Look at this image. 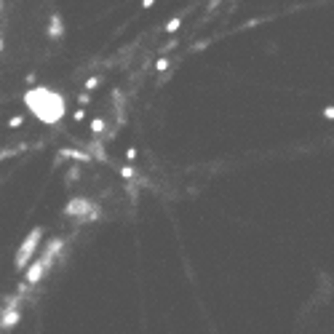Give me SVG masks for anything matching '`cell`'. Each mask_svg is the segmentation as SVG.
Listing matches in <instances>:
<instances>
[{
    "label": "cell",
    "mask_w": 334,
    "mask_h": 334,
    "mask_svg": "<svg viewBox=\"0 0 334 334\" xmlns=\"http://www.w3.org/2000/svg\"><path fill=\"white\" fill-rule=\"evenodd\" d=\"M99 86V78H88V80H86V91H94Z\"/></svg>",
    "instance_id": "7"
},
{
    "label": "cell",
    "mask_w": 334,
    "mask_h": 334,
    "mask_svg": "<svg viewBox=\"0 0 334 334\" xmlns=\"http://www.w3.org/2000/svg\"><path fill=\"white\" fill-rule=\"evenodd\" d=\"M16 321H19V310H11L8 316H3V329H11Z\"/></svg>",
    "instance_id": "3"
},
{
    "label": "cell",
    "mask_w": 334,
    "mask_h": 334,
    "mask_svg": "<svg viewBox=\"0 0 334 334\" xmlns=\"http://www.w3.org/2000/svg\"><path fill=\"white\" fill-rule=\"evenodd\" d=\"M324 118H329V120H334V107H326V110H324Z\"/></svg>",
    "instance_id": "10"
},
{
    "label": "cell",
    "mask_w": 334,
    "mask_h": 334,
    "mask_svg": "<svg viewBox=\"0 0 334 334\" xmlns=\"http://www.w3.org/2000/svg\"><path fill=\"white\" fill-rule=\"evenodd\" d=\"M152 3H155V0H142V8H150Z\"/></svg>",
    "instance_id": "13"
},
{
    "label": "cell",
    "mask_w": 334,
    "mask_h": 334,
    "mask_svg": "<svg viewBox=\"0 0 334 334\" xmlns=\"http://www.w3.org/2000/svg\"><path fill=\"white\" fill-rule=\"evenodd\" d=\"M136 155H139V152L134 150V147H128V150H126V160H128V163H134V160H136Z\"/></svg>",
    "instance_id": "8"
},
{
    "label": "cell",
    "mask_w": 334,
    "mask_h": 334,
    "mask_svg": "<svg viewBox=\"0 0 334 334\" xmlns=\"http://www.w3.org/2000/svg\"><path fill=\"white\" fill-rule=\"evenodd\" d=\"M40 240H43V228H35L30 236L22 240V246H19V252H16V257H14V265H16V270H24L30 265V260H32V254L38 252V246H40Z\"/></svg>",
    "instance_id": "2"
},
{
    "label": "cell",
    "mask_w": 334,
    "mask_h": 334,
    "mask_svg": "<svg viewBox=\"0 0 334 334\" xmlns=\"http://www.w3.org/2000/svg\"><path fill=\"white\" fill-rule=\"evenodd\" d=\"M180 27H182V19H180V16H176V19H168V22H166V30H163V32L172 35V32H176Z\"/></svg>",
    "instance_id": "5"
},
{
    "label": "cell",
    "mask_w": 334,
    "mask_h": 334,
    "mask_svg": "<svg viewBox=\"0 0 334 334\" xmlns=\"http://www.w3.org/2000/svg\"><path fill=\"white\" fill-rule=\"evenodd\" d=\"M24 102H27V107L38 115V118L46 120V123H51V126L64 118V102H62V96L56 94V91L32 88V91H27Z\"/></svg>",
    "instance_id": "1"
},
{
    "label": "cell",
    "mask_w": 334,
    "mask_h": 334,
    "mask_svg": "<svg viewBox=\"0 0 334 334\" xmlns=\"http://www.w3.org/2000/svg\"><path fill=\"white\" fill-rule=\"evenodd\" d=\"M22 120H24V118H22V115H16V118H11L8 126H11V128H16V126H22Z\"/></svg>",
    "instance_id": "9"
},
{
    "label": "cell",
    "mask_w": 334,
    "mask_h": 334,
    "mask_svg": "<svg viewBox=\"0 0 334 334\" xmlns=\"http://www.w3.org/2000/svg\"><path fill=\"white\" fill-rule=\"evenodd\" d=\"M155 67H158V72H163V70L168 67V59H160V62H158V64H155Z\"/></svg>",
    "instance_id": "11"
},
{
    "label": "cell",
    "mask_w": 334,
    "mask_h": 334,
    "mask_svg": "<svg viewBox=\"0 0 334 334\" xmlns=\"http://www.w3.org/2000/svg\"><path fill=\"white\" fill-rule=\"evenodd\" d=\"M83 115H86L83 110H75V112H72V118H75V120H83Z\"/></svg>",
    "instance_id": "12"
},
{
    "label": "cell",
    "mask_w": 334,
    "mask_h": 334,
    "mask_svg": "<svg viewBox=\"0 0 334 334\" xmlns=\"http://www.w3.org/2000/svg\"><path fill=\"white\" fill-rule=\"evenodd\" d=\"M62 32H64V30H62V22H59V16H54V22H51V30H48V35H51V38H62Z\"/></svg>",
    "instance_id": "4"
},
{
    "label": "cell",
    "mask_w": 334,
    "mask_h": 334,
    "mask_svg": "<svg viewBox=\"0 0 334 334\" xmlns=\"http://www.w3.org/2000/svg\"><path fill=\"white\" fill-rule=\"evenodd\" d=\"M91 131H94L96 136H102V131H104V120H102V118H94V120H91Z\"/></svg>",
    "instance_id": "6"
}]
</instances>
